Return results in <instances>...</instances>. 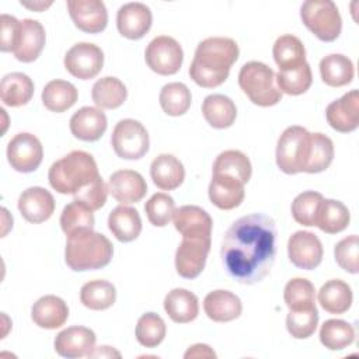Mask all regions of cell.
Masks as SVG:
<instances>
[{
    "label": "cell",
    "instance_id": "cell-1",
    "mask_svg": "<svg viewBox=\"0 0 359 359\" xmlns=\"http://www.w3.org/2000/svg\"><path fill=\"white\" fill-rule=\"evenodd\" d=\"M276 236L275 220L262 213H251L233 222L220 248L227 275L244 285L262 280L275 262Z\"/></svg>",
    "mask_w": 359,
    "mask_h": 359
},
{
    "label": "cell",
    "instance_id": "cell-2",
    "mask_svg": "<svg viewBox=\"0 0 359 359\" xmlns=\"http://www.w3.org/2000/svg\"><path fill=\"white\" fill-rule=\"evenodd\" d=\"M238 59V45L226 36H210L196 46L194 60L189 66L191 79L203 88H215L223 84L230 67Z\"/></svg>",
    "mask_w": 359,
    "mask_h": 359
},
{
    "label": "cell",
    "instance_id": "cell-3",
    "mask_svg": "<svg viewBox=\"0 0 359 359\" xmlns=\"http://www.w3.org/2000/svg\"><path fill=\"white\" fill-rule=\"evenodd\" d=\"M100 175L94 157L83 150H73L55 161L48 172L50 187L63 195H76Z\"/></svg>",
    "mask_w": 359,
    "mask_h": 359
},
{
    "label": "cell",
    "instance_id": "cell-4",
    "mask_svg": "<svg viewBox=\"0 0 359 359\" xmlns=\"http://www.w3.org/2000/svg\"><path fill=\"white\" fill-rule=\"evenodd\" d=\"M112 254V243L94 230H86L66 238L65 261L72 271L83 272L104 268L111 262Z\"/></svg>",
    "mask_w": 359,
    "mask_h": 359
},
{
    "label": "cell",
    "instance_id": "cell-5",
    "mask_svg": "<svg viewBox=\"0 0 359 359\" xmlns=\"http://www.w3.org/2000/svg\"><path fill=\"white\" fill-rule=\"evenodd\" d=\"M238 86L258 107H272L282 100L275 72L262 62H247L238 73Z\"/></svg>",
    "mask_w": 359,
    "mask_h": 359
},
{
    "label": "cell",
    "instance_id": "cell-6",
    "mask_svg": "<svg viewBox=\"0 0 359 359\" xmlns=\"http://www.w3.org/2000/svg\"><path fill=\"white\" fill-rule=\"evenodd\" d=\"M311 150V133L299 125L286 128L278 139L276 165L285 174L304 172Z\"/></svg>",
    "mask_w": 359,
    "mask_h": 359
},
{
    "label": "cell",
    "instance_id": "cell-7",
    "mask_svg": "<svg viewBox=\"0 0 359 359\" xmlns=\"http://www.w3.org/2000/svg\"><path fill=\"white\" fill-rule=\"evenodd\" d=\"M303 24L323 42L335 41L342 29L338 7L331 0H307L300 7Z\"/></svg>",
    "mask_w": 359,
    "mask_h": 359
},
{
    "label": "cell",
    "instance_id": "cell-8",
    "mask_svg": "<svg viewBox=\"0 0 359 359\" xmlns=\"http://www.w3.org/2000/svg\"><path fill=\"white\" fill-rule=\"evenodd\" d=\"M111 144L115 154L125 160L142 158L149 150V133L136 119L119 121L111 136Z\"/></svg>",
    "mask_w": 359,
    "mask_h": 359
},
{
    "label": "cell",
    "instance_id": "cell-9",
    "mask_svg": "<svg viewBox=\"0 0 359 359\" xmlns=\"http://www.w3.org/2000/svg\"><path fill=\"white\" fill-rule=\"evenodd\" d=\"M147 66L157 74L171 76L175 74L184 60V52L177 39L168 35L153 38L144 52Z\"/></svg>",
    "mask_w": 359,
    "mask_h": 359
},
{
    "label": "cell",
    "instance_id": "cell-10",
    "mask_svg": "<svg viewBox=\"0 0 359 359\" xmlns=\"http://www.w3.org/2000/svg\"><path fill=\"white\" fill-rule=\"evenodd\" d=\"M43 157V147L39 139L28 132L17 133L7 144V160L11 168L18 172L35 171Z\"/></svg>",
    "mask_w": 359,
    "mask_h": 359
},
{
    "label": "cell",
    "instance_id": "cell-11",
    "mask_svg": "<svg viewBox=\"0 0 359 359\" xmlns=\"http://www.w3.org/2000/svg\"><path fill=\"white\" fill-rule=\"evenodd\" d=\"M63 63L72 76L80 80H90L102 70L104 52L94 43L79 42L66 52Z\"/></svg>",
    "mask_w": 359,
    "mask_h": 359
},
{
    "label": "cell",
    "instance_id": "cell-12",
    "mask_svg": "<svg viewBox=\"0 0 359 359\" xmlns=\"http://www.w3.org/2000/svg\"><path fill=\"white\" fill-rule=\"evenodd\" d=\"M210 238L182 237L175 252L177 273L185 279H194L203 271L210 251Z\"/></svg>",
    "mask_w": 359,
    "mask_h": 359
},
{
    "label": "cell",
    "instance_id": "cell-13",
    "mask_svg": "<svg viewBox=\"0 0 359 359\" xmlns=\"http://www.w3.org/2000/svg\"><path fill=\"white\" fill-rule=\"evenodd\" d=\"M323 244L311 231H296L287 241V255L290 262L306 271L317 268L323 261Z\"/></svg>",
    "mask_w": 359,
    "mask_h": 359
},
{
    "label": "cell",
    "instance_id": "cell-14",
    "mask_svg": "<svg viewBox=\"0 0 359 359\" xmlns=\"http://www.w3.org/2000/svg\"><path fill=\"white\" fill-rule=\"evenodd\" d=\"M70 18L74 25L87 34H98L107 28V7L100 0H67Z\"/></svg>",
    "mask_w": 359,
    "mask_h": 359
},
{
    "label": "cell",
    "instance_id": "cell-15",
    "mask_svg": "<svg viewBox=\"0 0 359 359\" xmlns=\"http://www.w3.org/2000/svg\"><path fill=\"white\" fill-rule=\"evenodd\" d=\"M95 339L93 330L83 325H73L56 335L53 346L57 355L67 359H77L88 356L94 351Z\"/></svg>",
    "mask_w": 359,
    "mask_h": 359
},
{
    "label": "cell",
    "instance_id": "cell-16",
    "mask_svg": "<svg viewBox=\"0 0 359 359\" xmlns=\"http://www.w3.org/2000/svg\"><path fill=\"white\" fill-rule=\"evenodd\" d=\"M325 118L330 126L341 133H349L359 126V93L351 90L339 100L328 104Z\"/></svg>",
    "mask_w": 359,
    "mask_h": 359
},
{
    "label": "cell",
    "instance_id": "cell-17",
    "mask_svg": "<svg viewBox=\"0 0 359 359\" xmlns=\"http://www.w3.org/2000/svg\"><path fill=\"white\" fill-rule=\"evenodd\" d=\"M153 15L150 8L143 3H126L116 13V28L128 39L143 38L151 27Z\"/></svg>",
    "mask_w": 359,
    "mask_h": 359
},
{
    "label": "cell",
    "instance_id": "cell-18",
    "mask_svg": "<svg viewBox=\"0 0 359 359\" xmlns=\"http://www.w3.org/2000/svg\"><path fill=\"white\" fill-rule=\"evenodd\" d=\"M108 191L122 205L136 203L144 198L147 184L142 174L135 170H118L108 180Z\"/></svg>",
    "mask_w": 359,
    "mask_h": 359
},
{
    "label": "cell",
    "instance_id": "cell-19",
    "mask_svg": "<svg viewBox=\"0 0 359 359\" xmlns=\"http://www.w3.org/2000/svg\"><path fill=\"white\" fill-rule=\"evenodd\" d=\"M18 210L27 222L42 223L55 212L53 195L42 187L27 188L18 198Z\"/></svg>",
    "mask_w": 359,
    "mask_h": 359
},
{
    "label": "cell",
    "instance_id": "cell-20",
    "mask_svg": "<svg viewBox=\"0 0 359 359\" xmlns=\"http://www.w3.org/2000/svg\"><path fill=\"white\" fill-rule=\"evenodd\" d=\"M172 222L182 237L210 238L213 222L206 210L195 205H184L175 209Z\"/></svg>",
    "mask_w": 359,
    "mask_h": 359
},
{
    "label": "cell",
    "instance_id": "cell-21",
    "mask_svg": "<svg viewBox=\"0 0 359 359\" xmlns=\"http://www.w3.org/2000/svg\"><path fill=\"white\" fill-rule=\"evenodd\" d=\"M69 126L76 139L95 142L105 133L108 121L102 109L97 107H83L73 114Z\"/></svg>",
    "mask_w": 359,
    "mask_h": 359
},
{
    "label": "cell",
    "instance_id": "cell-22",
    "mask_svg": "<svg viewBox=\"0 0 359 359\" xmlns=\"http://www.w3.org/2000/svg\"><path fill=\"white\" fill-rule=\"evenodd\" d=\"M46 41V34L43 25L31 18L21 21L20 38L14 49V56L22 63H31L38 59Z\"/></svg>",
    "mask_w": 359,
    "mask_h": 359
},
{
    "label": "cell",
    "instance_id": "cell-23",
    "mask_svg": "<svg viewBox=\"0 0 359 359\" xmlns=\"http://www.w3.org/2000/svg\"><path fill=\"white\" fill-rule=\"evenodd\" d=\"M208 194L210 202L216 208L222 210H231L241 205L245 191L241 181L229 175L213 174Z\"/></svg>",
    "mask_w": 359,
    "mask_h": 359
},
{
    "label": "cell",
    "instance_id": "cell-24",
    "mask_svg": "<svg viewBox=\"0 0 359 359\" xmlns=\"http://www.w3.org/2000/svg\"><path fill=\"white\" fill-rule=\"evenodd\" d=\"M69 317V307L63 299L55 294H46L39 297L32 309V321L45 330H56L62 327Z\"/></svg>",
    "mask_w": 359,
    "mask_h": 359
},
{
    "label": "cell",
    "instance_id": "cell-25",
    "mask_svg": "<svg viewBox=\"0 0 359 359\" xmlns=\"http://www.w3.org/2000/svg\"><path fill=\"white\" fill-rule=\"evenodd\" d=\"M205 314L216 323H229L240 317L243 311V304L238 296L234 293L217 289L206 294L203 300Z\"/></svg>",
    "mask_w": 359,
    "mask_h": 359
},
{
    "label": "cell",
    "instance_id": "cell-26",
    "mask_svg": "<svg viewBox=\"0 0 359 359\" xmlns=\"http://www.w3.org/2000/svg\"><path fill=\"white\" fill-rule=\"evenodd\" d=\"M150 177L154 185L163 191L177 189L185 178L182 163L172 154H158L150 165Z\"/></svg>",
    "mask_w": 359,
    "mask_h": 359
},
{
    "label": "cell",
    "instance_id": "cell-27",
    "mask_svg": "<svg viewBox=\"0 0 359 359\" xmlns=\"http://www.w3.org/2000/svg\"><path fill=\"white\" fill-rule=\"evenodd\" d=\"M108 229L116 240L130 243L136 240L142 231L140 215L135 208L119 205L112 209L108 216Z\"/></svg>",
    "mask_w": 359,
    "mask_h": 359
},
{
    "label": "cell",
    "instance_id": "cell-28",
    "mask_svg": "<svg viewBox=\"0 0 359 359\" xmlns=\"http://www.w3.org/2000/svg\"><path fill=\"white\" fill-rule=\"evenodd\" d=\"M164 310L174 323L187 324L198 317L199 302L192 292L175 287L164 297Z\"/></svg>",
    "mask_w": 359,
    "mask_h": 359
},
{
    "label": "cell",
    "instance_id": "cell-29",
    "mask_svg": "<svg viewBox=\"0 0 359 359\" xmlns=\"http://www.w3.org/2000/svg\"><path fill=\"white\" fill-rule=\"evenodd\" d=\"M205 121L215 129L230 128L237 116V108L231 98L223 94H210L202 102Z\"/></svg>",
    "mask_w": 359,
    "mask_h": 359
},
{
    "label": "cell",
    "instance_id": "cell-30",
    "mask_svg": "<svg viewBox=\"0 0 359 359\" xmlns=\"http://www.w3.org/2000/svg\"><path fill=\"white\" fill-rule=\"evenodd\" d=\"M318 303L330 314L346 313L353 300L351 286L341 279H331L325 282L318 290Z\"/></svg>",
    "mask_w": 359,
    "mask_h": 359
},
{
    "label": "cell",
    "instance_id": "cell-31",
    "mask_svg": "<svg viewBox=\"0 0 359 359\" xmlns=\"http://www.w3.org/2000/svg\"><path fill=\"white\" fill-rule=\"evenodd\" d=\"M34 95V81L25 73L14 72L1 79L0 98L7 107H21L31 101Z\"/></svg>",
    "mask_w": 359,
    "mask_h": 359
},
{
    "label": "cell",
    "instance_id": "cell-32",
    "mask_svg": "<svg viewBox=\"0 0 359 359\" xmlns=\"http://www.w3.org/2000/svg\"><path fill=\"white\" fill-rule=\"evenodd\" d=\"M321 80L330 87H342L353 80L352 60L341 53H331L320 60Z\"/></svg>",
    "mask_w": 359,
    "mask_h": 359
},
{
    "label": "cell",
    "instance_id": "cell-33",
    "mask_svg": "<svg viewBox=\"0 0 359 359\" xmlns=\"http://www.w3.org/2000/svg\"><path fill=\"white\" fill-rule=\"evenodd\" d=\"M351 222L349 209L341 202L335 199H323L318 208L316 226L327 233L337 234L344 231Z\"/></svg>",
    "mask_w": 359,
    "mask_h": 359
},
{
    "label": "cell",
    "instance_id": "cell-34",
    "mask_svg": "<svg viewBox=\"0 0 359 359\" xmlns=\"http://www.w3.org/2000/svg\"><path fill=\"white\" fill-rule=\"evenodd\" d=\"M272 55L279 70H293L306 63V49L303 42L290 34L280 35L275 41Z\"/></svg>",
    "mask_w": 359,
    "mask_h": 359
},
{
    "label": "cell",
    "instance_id": "cell-35",
    "mask_svg": "<svg viewBox=\"0 0 359 359\" xmlns=\"http://www.w3.org/2000/svg\"><path fill=\"white\" fill-rule=\"evenodd\" d=\"M91 97L100 109H115L126 101L128 90L119 79L107 76L94 83Z\"/></svg>",
    "mask_w": 359,
    "mask_h": 359
},
{
    "label": "cell",
    "instance_id": "cell-36",
    "mask_svg": "<svg viewBox=\"0 0 359 359\" xmlns=\"http://www.w3.org/2000/svg\"><path fill=\"white\" fill-rule=\"evenodd\" d=\"M77 88L66 80H52L42 90V102L50 112H65L77 101Z\"/></svg>",
    "mask_w": 359,
    "mask_h": 359
},
{
    "label": "cell",
    "instance_id": "cell-37",
    "mask_svg": "<svg viewBox=\"0 0 359 359\" xmlns=\"http://www.w3.org/2000/svg\"><path fill=\"white\" fill-rule=\"evenodd\" d=\"M116 300L115 286L104 279H94L84 283L80 289V302L90 310H107Z\"/></svg>",
    "mask_w": 359,
    "mask_h": 359
},
{
    "label": "cell",
    "instance_id": "cell-38",
    "mask_svg": "<svg viewBox=\"0 0 359 359\" xmlns=\"http://www.w3.org/2000/svg\"><path fill=\"white\" fill-rule=\"evenodd\" d=\"M250 158L240 150H224L213 163V174H223L241 181L244 185L251 178Z\"/></svg>",
    "mask_w": 359,
    "mask_h": 359
},
{
    "label": "cell",
    "instance_id": "cell-39",
    "mask_svg": "<svg viewBox=\"0 0 359 359\" xmlns=\"http://www.w3.org/2000/svg\"><path fill=\"white\" fill-rule=\"evenodd\" d=\"M158 101L161 109L170 116H180L184 115L192 101V95L189 88L184 83H168L165 84L158 95Z\"/></svg>",
    "mask_w": 359,
    "mask_h": 359
},
{
    "label": "cell",
    "instance_id": "cell-40",
    "mask_svg": "<svg viewBox=\"0 0 359 359\" xmlns=\"http://www.w3.org/2000/svg\"><path fill=\"white\" fill-rule=\"evenodd\" d=\"M283 299L290 311L309 310L316 307V289L310 280L293 278L285 286Z\"/></svg>",
    "mask_w": 359,
    "mask_h": 359
},
{
    "label": "cell",
    "instance_id": "cell-41",
    "mask_svg": "<svg viewBox=\"0 0 359 359\" xmlns=\"http://www.w3.org/2000/svg\"><path fill=\"white\" fill-rule=\"evenodd\" d=\"M355 339L353 327L344 320H327L320 328V342L330 351H341Z\"/></svg>",
    "mask_w": 359,
    "mask_h": 359
},
{
    "label": "cell",
    "instance_id": "cell-42",
    "mask_svg": "<svg viewBox=\"0 0 359 359\" xmlns=\"http://www.w3.org/2000/svg\"><path fill=\"white\" fill-rule=\"evenodd\" d=\"M94 223L93 210L87 209L77 201L66 205L60 215V227L66 237L86 230H94Z\"/></svg>",
    "mask_w": 359,
    "mask_h": 359
},
{
    "label": "cell",
    "instance_id": "cell-43",
    "mask_svg": "<svg viewBox=\"0 0 359 359\" xmlns=\"http://www.w3.org/2000/svg\"><path fill=\"white\" fill-rule=\"evenodd\" d=\"M313 83L311 67L306 62L293 70H279L276 74V84L280 93L287 95L304 94Z\"/></svg>",
    "mask_w": 359,
    "mask_h": 359
},
{
    "label": "cell",
    "instance_id": "cell-44",
    "mask_svg": "<svg viewBox=\"0 0 359 359\" xmlns=\"http://www.w3.org/2000/svg\"><path fill=\"white\" fill-rule=\"evenodd\" d=\"M165 323L156 313L143 314L136 324V339L144 348H156L165 337Z\"/></svg>",
    "mask_w": 359,
    "mask_h": 359
},
{
    "label": "cell",
    "instance_id": "cell-45",
    "mask_svg": "<svg viewBox=\"0 0 359 359\" xmlns=\"http://www.w3.org/2000/svg\"><path fill=\"white\" fill-rule=\"evenodd\" d=\"M334 160V143L323 133H311V150L304 172L317 174L325 171Z\"/></svg>",
    "mask_w": 359,
    "mask_h": 359
},
{
    "label": "cell",
    "instance_id": "cell-46",
    "mask_svg": "<svg viewBox=\"0 0 359 359\" xmlns=\"http://www.w3.org/2000/svg\"><path fill=\"white\" fill-rule=\"evenodd\" d=\"M323 195L314 191H304L299 194L292 202V216L302 226H316L317 213Z\"/></svg>",
    "mask_w": 359,
    "mask_h": 359
},
{
    "label": "cell",
    "instance_id": "cell-47",
    "mask_svg": "<svg viewBox=\"0 0 359 359\" xmlns=\"http://www.w3.org/2000/svg\"><path fill=\"white\" fill-rule=\"evenodd\" d=\"M318 325L317 307L309 310L289 311L286 317V328L289 334L296 339H306L311 337Z\"/></svg>",
    "mask_w": 359,
    "mask_h": 359
},
{
    "label": "cell",
    "instance_id": "cell-48",
    "mask_svg": "<svg viewBox=\"0 0 359 359\" xmlns=\"http://www.w3.org/2000/svg\"><path fill=\"white\" fill-rule=\"evenodd\" d=\"M144 212L153 226L164 227L170 223L175 212L174 199L168 194L157 192L146 202Z\"/></svg>",
    "mask_w": 359,
    "mask_h": 359
},
{
    "label": "cell",
    "instance_id": "cell-49",
    "mask_svg": "<svg viewBox=\"0 0 359 359\" xmlns=\"http://www.w3.org/2000/svg\"><path fill=\"white\" fill-rule=\"evenodd\" d=\"M334 257L337 264L349 273L359 272V238L351 234L335 244Z\"/></svg>",
    "mask_w": 359,
    "mask_h": 359
},
{
    "label": "cell",
    "instance_id": "cell-50",
    "mask_svg": "<svg viewBox=\"0 0 359 359\" xmlns=\"http://www.w3.org/2000/svg\"><path fill=\"white\" fill-rule=\"evenodd\" d=\"M108 185L104 182L102 177L98 175L91 184H88L87 187L81 188L74 196V201L80 202L81 205H84L87 209L90 210H98L101 209L108 198Z\"/></svg>",
    "mask_w": 359,
    "mask_h": 359
},
{
    "label": "cell",
    "instance_id": "cell-51",
    "mask_svg": "<svg viewBox=\"0 0 359 359\" xmlns=\"http://www.w3.org/2000/svg\"><path fill=\"white\" fill-rule=\"evenodd\" d=\"M0 22H1L0 49H1V52H14V49L17 46V42H18V38H20L21 21H18L13 15L1 14Z\"/></svg>",
    "mask_w": 359,
    "mask_h": 359
},
{
    "label": "cell",
    "instance_id": "cell-52",
    "mask_svg": "<svg viewBox=\"0 0 359 359\" xmlns=\"http://www.w3.org/2000/svg\"><path fill=\"white\" fill-rule=\"evenodd\" d=\"M184 358L185 359H189V358H213L215 359L216 353L206 344H195L188 348V351L184 353Z\"/></svg>",
    "mask_w": 359,
    "mask_h": 359
},
{
    "label": "cell",
    "instance_id": "cell-53",
    "mask_svg": "<svg viewBox=\"0 0 359 359\" xmlns=\"http://www.w3.org/2000/svg\"><path fill=\"white\" fill-rule=\"evenodd\" d=\"M98 356H101V358H112V356L121 358V353L118 351H115L114 348L104 345V346L94 348V351L88 355V358H98Z\"/></svg>",
    "mask_w": 359,
    "mask_h": 359
},
{
    "label": "cell",
    "instance_id": "cell-54",
    "mask_svg": "<svg viewBox=\"0 0 359 359\" xmlns=\"http://www.w3.org/2000/svg\"><path fill=\"white\" fill-rule=\"evenodd\" d=\"M21 4H22L24 7H28V8H31V10H35V11H42V10H45L46 7H49V6L52 4V1H48V3H45V1H34V3L21 1Z\"/></svg>",
    "mask_w": 359,
    "mask_h": 359
}]
</instances>
